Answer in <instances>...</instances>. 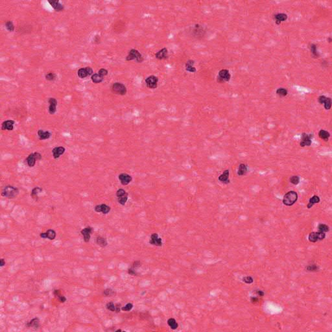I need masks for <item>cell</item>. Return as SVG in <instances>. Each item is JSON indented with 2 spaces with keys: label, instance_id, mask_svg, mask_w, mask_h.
Listing matches in <instances>:
<instances>
[{
  "label": "cell",
  "instance_id": "1",
  "mask_svg": "<svg viewBox=\"0 0 332 332\" xmlns=\"http://www.w3.org/2000/svg\"><path fill=\"white\" fill-rule=\"evenodd\" d=\"M298 193L294 191H289L283 196V203L287 206H291L296 203L298 200Z\"/></svg>",
  "mask_w": 332,
  "mask_h": 332
},
{
  "label": "cell",
  "instance_id": "2",
  "mask_svg": "<svg viewBox=\"0 0 332 332\" xmlns=\"http://www.w3.org/2000/svg\"><path fill=\"white\" fill-rule=\"evenodd\" d=\"M19 193V189L13 186H5L2 190L1 195L3 197H7L8 198H14Z\"/></svg>",
  "mask_w": 332,
  "mask_h": 332
},
{
  "label": "cell",
  "instance_id": "3",
  "mask_svg": "<svg viewBox=\"0 0 332 332\" xmlns=\"http://www.w3.org/2000/svg\"><path fill=\"white\" fill-rule=\"evenodd\" d=\"M133 60L136 61L138 62H141L143 61V58L141 54L138 50L132 49L129 52V55L127 56L126 61H131Z\"/></svg>",
  "mask_w": 332,
  "mask_h": 332
},
{
  "label": "cell",
  "instance_id": "4",
  "mask_svg": "<svg viewBox=\"0 0 332 332\" xmlns=\"http://www.w3.org/2000/svg\"><path fill=\"white\" fill-rule=\"evenodd\" d=\"M112 90L116 94L125 95L127 93V88L123 84L121 83H115L112 84Z\"/></svg>",
  "mask_w": 332,
  "mask_h": 332
},
{
  "label": "cell",
  "instance_id": "5",
  "mask_svg": "<svg viewBox=\"0 0 332 332\" xmlns=\"http://www.w3.org/2000/svg\"><path fill=\"white\" fill-rule=\"evenodd\" d=\"M42 158V155L40 154L39 152H34L31 153L27 158H26V161L27 166L30 167H33L35 166L36 162L37 160H40Z\"/></svg>",
  "mask_w": 332,
  "mask_h": 332
},
{
  "label": "cell",
  "instance_id": "6",
  "mask_svg": "<svg viewBox=\"0 0 332 332\" xmlns=\"http://www.w3.org/2000/svg\"><path fill=\"white\" fill-rule=\"evenodd\" d=\"M326 237V234L320 232H312L308 235V239L311 243L322 241Z\"/></svg>",
  "mask_w": 332,
  "mask_h": 332
},
{
  "label": "cell",
  "instance_id": "7",
  "mask_svg": "<svg viewBox=\"0 0 332 332\" xmlns=\"http://www.w3.org/2000/svg\"><path fill=\"white\" fill-rule=\"evenodd\" d=\"M129 195L125 190L123 189H119L116 192V197L118 198V203L122 206H124L128 200Z\"/></svg>",
  "mask_w": 332,
  "mask_h": 332
},
{
  "label": "cell",
  "instance_id": "8",
  "mask_svg": "<svg viewBox=\"0 0 332 332\" xmlns=\"http://www.w3.org/2000/svg\"><path fill=\"white\" fill-rule=\"evenodd\" d=\"M231 78V75L230 74L229 71L228 70L223 69L219 71V74L217 76V81L219 83L223 82H228Z\"/></svg>",
  "mask_w": 332,
  "mask_h": 332
},
{
  "label": "cell",
  "instance_id": "9",
  "mask_svg": "<svg viewBox=\"0 0 332 332\" xmlns=\"http://www.w3.org/2000/svg\"><path fill=\"white\" fill-rule=\"evenodd\" d=\"M158 82V78L155 75H151L147 77L145 79V83L147 87L150 89L157 88Z\"/></svg>",
  "mask_w": 332,
  "mask_h": 332
},
{
  "label": "cell",
  "instance_id": "10",
  "mask_svg": "<svg viewBox=\"0 0 332 332\" xmlns=\"http://www.w3.org/2000/svg\"><path fill=\"white\" fill-rule=\"evenodd\" d=\"M313 134H308L306 133H302L300 145L301 147L310 146L312 143V138H313Z\"/></svg>",
  "mask_w": 332,
  "mask_h": 332
},
{
  "label": "cell",
  "instance_id": "11",
  "mask_svg": "<svg viewBox=\"0 0 332 332\" xmlns=\"http://www.w3.org/2000/svg\"><path fill=\"white\" fill-rule=\"evenodd\" d=\"M318 101L320 104H324V109L326 110H330L331 107V99L330 97H327L325 95H320L318 98Z\"/></svg>",
  "mask_w": 332,
  "mask_h": 332
},
{
  "label": "cell",
  "instance_id": "12",
  "mask_svg": "<svg viewBox=\"0 0 332 332\" xmlns=\"http://www.w3.org/2000/svg\"><path fill=\"white\" fill-rule=\"evenodd\" d=\"M93 228L91 226H86V228H84L81 231V234L83 235L84 241L85 242L88 243L90 242L91 235H92V234L93 233Z\"/></svg>",
  "mask_w": 332,
  "mask_h": 332
},
{
  "label": "cell",
  "instance_id": "13",
  "mask_svg": "<svg viewBox=\"0 0 332 332\" xmlns=\"http://www.w3.org/2000/svg\"><path fill=\"white\" fill-rule=\"evenodd\" d=\"M93 74V70L90 67L83 68L78 71V76L81 79H84Z\"/></svg>",
  "mask_w": 332,
  "mask_h": 332
},
{
  "label": "cell",
  "instance_id": "14",
  "mask_svg": "<svg viewBox=\"0 0 332 332\" xmlns=\"http://www.w3.org/2000/svg\"><path fill=\"white\" fill-rule=\"evenodd\" d=\"M118 178L119 180H120L121 184L123 186L128 185V184L130 182H131L132 180V178L131 176L127 173H121L120 175H119Z\"/></svg>",
  "mask_w": 332,
  "mask_h": 332
},
{
  "label": "cell",
  "instance_id": "15",
  "mask_svg": "<svg viewBox=\"0 0 332 332\" xmlns=\"http://www.w3.org/2000/svg\"><path fill=\"white\" fill-rule=\"evenodd\" d=\"M149 243L151 245L157 246H161L162 245V240L160 237H159L158 234L157 233H154L151 235V238L149 240Z\"/></svg>",
  "mask_w": 332,
  "mask_h": 332
},
{
  "label": "cell",
  "instance_id": "16",
  "mask_svg": "<svg viewBox=\"0 0 332 332\" xmlns=\"http://www.w3.org/2000/svg\"><path fill=\"white\" fill-rule=\"evenodd\" d=\"M94 210L97 213H102V214H107L110 212L111 208H110V207L109 206L106 205V204H99V205L95 206Z\"/></svg>",
  "mask_w": 332,
  "mask_h": 332
},
{
  "label": "cell",
  "instance_id": "17",
  "mask_svg": "<svg viewBox=\"0 0 332 332\" xmlns=\"http://www.w3.org/2000/svg\"><path fill=\"white\" fill-rule=\"evenodd\" d=\"M48 103L49 104V113L50 114H54L56 111V106H57V101L54 97H51L48 100Z\"/></svg>",
  "mask_w": 332,
  "mask_h": 332
},
{
  "label": "cell",
  "instance_id": "18",
  "mask_svg": "<svg viewBox=\"0 0 332 332\" xmlns=\"http://www.w3.org/2000/svg\"><path fill=\"white\" fill-rule=\"evenodd\" d=\"M66 149L64 147H56L53 148L52 150V154L53 157L55 159H57L61 157L62 155H63L65 152Z\"/></svg>",
  "mask_w": 332,
  "mask_h": 332
},
{
  "label": "cell",
  "instance_id": "19",
  "mask_svg": "<svg viewBox=\"0 0 332 332\" xmlns=\"http://www.w3.org/2000/svg\"><path fill=\"white\" fill-rule=\"evenodd\" d=\"M40 236L42 238H47L50 240H53L56 237V232L53 230L50 229L48 230L46 232H42L40 234Z\"/></svg>",
  "mask_w": 332,
  "mask_h": 332
},
{
  "label": "cell",
  "instance_id": "20",
  "mask_svg": "<svg viewBox=\"0 0 332 332\" xmlns=\"http://www.w3.org/2000/svg\"><path fill=\"white\" fill-rule=\"evenodd\" d=\"M156 58L158 60H163L168 58V51L166 47L163 48L155 54Z\"/></svg>",
  "mask_w": 332,
  "mask_h": 332
},
{
  "label": "cell",
  "instance_id": "21",
  "mask_svg": "<svg viewBox=\"0 0 332 332\" xmlns=\"http://www.w3.org/2000/svg\"><path fill=\"white\" fill-rule=\"evenodd\" d=\"M15 122L13 120H6L3 122L1 125V129L3 130H13L14 129V125Z\"/></svg>",
  "mask_w": 332,
  "mask_h": 332
},
{
  "label": "cell",
  "instance_id": "22",
  "mask_svg": "<svg viewBox=\"0 0 332 332\" xmlns=\"http://www.w3.org/2000/svg\"><path fill=\"white\" fill-rule=\"evenodd\" d=\"M229 175H230L229 170L226 169L225 171L223 172V173H222L221 175H219V178H218V179H219V180L223 184H229L230 183Z\"/></svg>",
  "mask_w": 332,
  "mask_h": 332
},
{
  "label": "cell",
  "instance_id": "23",
  "mask_svg": "<svg viewBox=\"0 0 332 332\" xmlns=\"http://www.w3.org/2000/svg\"><path fill=\"white\" fill-rule=\"evenodd\" d=\"M48 3L52 5V7L56 11H62L64 9L63 5H62L58 0H52V1H48Z\"/></svg>",
  "mask_w": 332,
  "mask_h": 332
},
{
  "label": "cell",
  "instance_id": "24",
  "mask_svg": "<svg viewBox=\"0 0 332 332\" xmlns=\"http://www.w3.org/2000/svg\"><path fill=\"white\" fill-rule=\"evenodd\" d=\"M106 307L108 309V310L111 311L112 312H120L121 310V308H120V305L119 304H114L113 302H110L106 303Z\"/></svg>",
  "mask_w": 332,
  "mask_h": 332
},
{
  "label": "cell",
  "instance_id": "25",
  "mask_svg": "<svg viewBox=\"0 0 332 332\" xmlns=\"http://www.w3.org/2000/svg\"><path fill=\"white\" fill-rule=\"evenodd\" d=\"M40 325V320L38 318H35V319L30 320L26 324L27 328H31L34 329H37Z\"/></svg>",
  "mask_w": 332,
  "mask_h": 332
},
{
  "label": "cell",
  "instance_id": "26",
  "mask_svg": "<svg viewBox=\"0 0 332 332\" xmlns=\"http://www.w3.org/2000/svg\"><path fill=\"white\" fill-rule=\"evenodd\" d=\"M274 19H276V24L280 25L282 22L285 21L287 19V15L284 13H278L274 15Z\"/></svg>",
  "mask_w": 332,
  "mask_h": 332
},
{
  "label": "cell",
  "instance_id": "27",
  "mask_svg": "<svg viewBox=\"0 0 332 332\" xmlns=\"http://www.w3.org/2000/svg\"><path fill=\"white\" fill-rule=\"evenodd\" d=\"M51 135H52V134L49 131H47V130L45 131V130L40 129L38 131V136L40 140H47V139H49L51 137Z\"/></svg>",
  "mask_w": 332,
  "mask_h": 332
},
{
  "label": "cell",
  "instance_id": "28",
  "mask_svg": "<svg viewBox=\"0 0 332 332\" xmlns=\"http://www.w3.org/2000/svg\"><path fill=\"white\" fill-rule=\"evenodd\" d=\"M320 201V199L319 196H317V195H313V196L310 198V200H309V203L307 205V208L308 209L311 208L313 206L314 204L319 203Z\"/></svg>",
  "mask_w": 332,
  "mask_h": 332
},
{
  "label": "cell",
  "instance_id": "29",
  "mask_svg": "<svg viewBox=\"0 0 332 332\" xmlns=\"http://www.w3.org/2000/svg\"><path fill=\"white\" fill-rule=\"evenodd\" d=\"M248 167L245 164H241L238 167L237 175L239 176H244L247 173Z\"/></svg>",
  "mask_w": 332,
  "mask_h": 332
},
{
  "label": "cell",
  "instance_id": "30",
  "mask_svg": "<svg viewBox=\"0 0 332 332\" xmlns=\"http://www.w3.org/2000/svg\"><path fill=\"white\" fill-rule=\"evenodd\" d=\"M194 64H195V62L194 61H192V60H189L188 62H186V70L188 71L189 72H191V73H193L196 72V69H195V68L194 67Z\"/></svg>",
  "mask_w": 332,
  "mask_h": 332
},
{
  "label": "cell",
  "instance_id": "31",
  "mask_svg": "<svg viewBox=\"0 0 332 332\" xmlns=\"http://www.w3.org/2000/svg\"><path fill=\"white\" fill-rule=\"evenodd\" d=\"M42 188H40V187H35V188H33L32 191H31V195L33 199H35L36 200H38V194L40 193L42 191Z\"/></svg>",
  "mask_w": 332,
  "mask_h": 332
},
{
  "label": "cell",
  "instance_id": "32",
  "mask_svg": "<svg viewBox=\"0 0 332 332\" xmlns=\"http://www.w3.org/2000/svg\"><path fill=\"white\" fill-rule=\"evenodd\" d=\"M96 243L101 247H105L108 245V242L105 238L102 236H98L96 238Z\"/></svg>",
  "mask_w": 332,
  "mask_h": 332
},
{
  "label": "cell",
  "instance_id": "33",
  "mask_svg": "<svg viewBox=\"0 0 332 332\" xmlns=\"http://www.w3.org/2000/svg\"><path fill=\"white\" fill-rule=\"evenodd\" d=\"M167 324L171 328L172 330H176L178 327V324L176 321V320L173 318H170L167 320Z\"/></svg>",
  "mask_w": 332,
  "mask_h": 332
},
{
  "label": "cell",
  "instance_id": "34",
  "mask_svg": "<svg viewBox=\"0 0 332 332\" xmlns=\"http://www.w3.org/2000/svg\"><path fill=\"white\" fill-rule=\"evenodd\" d=\"M92 81L93 83H94L95 84H97V83H101L102 81H103V77H102L101 75H100L99 74V73H95V74H93L92 75Z\"/></svg>",
  "mask_w": 332,
  "mask_h": 332
},
{
  "label": "cell",
  "instance_id": "35",
  "mask_svg": "<svg viewBox=\"0 0 332 332\" xmlns=\"http://www.w3.org/2000/svg\"><path fill=\"white\" fill-rule=\"evenodd\" d=\"M319 137L325 141H328L329 138L330 137V134L328 131L324 130H320L319 132Z\"/></svg>",
  "mask_w": 332,
  "mask_h": 332
},
{
  "label": "cell",
  "instance_id": "36",
  "mask_svg": "<svg viewBox=\"0 0 332 332\" xmlns=\"http://www.w3.org/2000/svg\"><path fill=\"white\" fill-rule=\"evenodd\" d=\"M318 232H324V233H326V232H328L330 230V228H329V226L328 225H325V224H322L320 223L318 226Z\"/></svg>",
  "mask_w": 332,
  "mask_h": 332
},
{
  "label": "cell",
  "instance_id": "37",
  "mask_svg": "<svg viewBox=\"0 0 332 332\" xmlns=\"http://www.w3.org/2000/svg\"><path fill=\"white\" fill-rule=\"evenodd\" d=\"M287 90L285 89L284 88H280L276 90V94L279 95L280 97H285L287 95Z\"/></svg>",
  "mask_w": 332,
  "mask_h": 332
},
{
  "label": "cell",
  "instance_id": "38",
  "mask_svg": "<svg viewBox=\"0 0 332 332\" xmlns=\"http://www.w3.org/2000/svg\"><path fill=\"white\" fill-rule=\"evenodd\" d=\"M310 50L314 57L317 58L319 56V53H318L317 50V45L315 44H311L310 45Z\"/></svg>",
  "mask_w": 332,
  "mask_h": 332
},
{
  "label": "cell",
  "instance_id": "39",
  "mask_svg": "<svg viewBox=\"0 0 332 332\" xmlns=\"http://www.w3.org/2000/svg\"><path fill=\"white\" fill-rule=\"evenodd\" d=\"M290 182L294 185H298L300 182V178L299 176L294 175L290 178Z\"/></svg>",
  "mask_w": 332,
  "mask_h": 332
},
{
  "label": "cell",
  "instance_id": "40",
  "mask_svg": "<svg viewBox=\"0 0 332 332\" xmlns=\"http://www.w3.org/2000/svg\"><path fill=\"white\" fill-rule=\"evenodd\" d=\"M5 27H6L7 29L10 31V32H13L15 30V26H14V24L12 22L10 21H8L6 22V24H5Z\"/></svg>",
  "mask_w": 332,
  "mask_h": 332
},
{
  "label": "cell",
  "instance_id": "41",
  "mask_svg": "<svg viewBox=\"0 0 332 332\" xmlns=\"http://www.w3.org/2000/svg\"><path fill=\"white\" fill-rule=\"evenodd\" d=\"M56 76L55 73L50 72V73H48L47 74L45 75V79H46V80H47V81H53L56 79Z\"/></svg>",
  "mask_w": 332,
  "mask_h": 332
},
{
  "label": "cell",
  "instance_id": "42",
  "mask_svg": "<svg viewBox=\"0 0 332 332\" xmlns=\"http://www.w3.org/2000/svg\"><path fill=\"white\" fill-rule=\"evenodd\" d=\"M103 294L105 297H112V296H113V294H114V292H113V291L112 290V289L108 288V289H106L105 290L103 291Z\"/></svg>",
  "mask_w": 332,
  "mask_h": 332
},
{
  "label": "cell",
  "instance_id": "43",
  "mask_svg": "<svg viewBox=\"0 0 332 332\" xmlns=\"http://www.w3.org/2000/svg\"><path fill=\"white\" fill-rule=\"evenodd\" d=\"M133 308V304L132 303H128L127 304L121 308V310L123 311H129Z\"/></svg>",
  "mask_w": 332,
  "mask_h": 332
},
{
  "label": "cell",
  "instance_id": "44",
  "mask_svg": "<svg viewBox=\"0 0 332 332\" xmlns=\"http://www.w3.org/2000/svg\"><path fill=\"white\" fill-rule=\"evenodd\" d=\"M307 270L309 271H317L319 270V267L317 265L313 264V265H310L307 267Z\"/></svg>",
  "mask_w": 332,
  "mask_h": 332
},
{
  "label": "cell",
  "instance_id": "45",
  "mask_svg": "<svg viewBox=\"0 0 332 332\" xmlns=\"http://www.w3.org/2000/svg\"><path fill=\"white\" fill-rule=\"evenodd\" d=\"M243 281L246 283L251 284V283H253L254 280L251 276H245V277L243 278Z\"/></svg>",
  "mask_w": 332,
  "mask_h": 332
},
{
  "label": "cell",
  "instance_id": "46",
  "mask_svg": "<svg viewBox=\"0 0 332 332\" xmlns=\"http://www.w3.org/2000/svg\"><path fill=\"white\" fill-rule=\"evenodd\" d=\"M108 73H109V72H108V70H107L104 69V68H102V69H101L97 73H99V75H101L102 77H104V76H106V75L108 74Z\"/></svg>",
  "mask_w": 332,
  "mask_h": 332
},
{
  "label": "cell",
  "instance_id": "47",
  "mask_svg": "<svg viewBox=\"0 0 332 332\" xmlns=\"http://www.w3.org/2000/svg\"><path fill=\"white\" fill-rule=\"evenodd\" d=\"M141 263L140 262H139V261H136V262L133 263L132 267L134 269L138 268V267H141Z\"/></svg>",
  "mask_w": 332,
  "mask_h": 332
},
{
  "label": "cell",
  "instance_id": "48",
  "mask_svg": "<svg viewBox=\"0 0 332 332\" xmlns=\"http://www.w3.org/2000/svg\"><path fill=\"white\" fill-rule=\"evenodd\" d=\"M128 272H129V274H130V275H132V276H135V275L137 274V273H136V272L135 271V269H134L133 267L130 268L128 270Z\"/></svg>",
  "mask_w": 332,
  "mask_h": 332
},
{
  "label": "cell",
  "instance_id": "49",
  "mask_svg": "<svg viewBox=\"0 0 332 332\" xmlns=\"http://www.w3.org/2000/svg\"><path fill=\"white\" fill-rule=\"evenodd\" d=\"M58 299L59 300V302H61V303H64L66 301V298L62 294L61 295L60 297H58Z\"/></svg>",
  "mask_w": 332,
  "mask_h": 332
},
{
  "label": "cell",
  "instance_id": "50",
  "mask_svg": "<svg viewBox=\"0 0 332 332\" xmlns=\"http://www.w3.org/2000/svg\"><path fill=\"white\" fill-rule=\"evenodd\" d=\"M53 294H54V295H55V296L56 298L59 297H60L61 295V290H58V289H55V290L54 291Z\"/></svg>",
  "mask_w": 332,
  "mask_h": 332
},
{
  "label": "cell",
  "instance_id": "51",
  "mask_svg": "<svg viewBox=\"0 0 332 332\" xmlns=\"http://www.w3.org/2000/svg\"><path fill=\"white\" fill-rule=\"evenodd\" d=\"M251 301L252 303H256V302H258V301H259V299H258V297H251Z\"/></svg>",
  "mask_w": 332,
  "mask_h": 332
},
{
  "label": "cell",
  "instance_id": "52",
  "mask_svg": "<svg viewBox=\"0 0 332 332\" xmlns=\"http://www.w3.org/2000/svg\"><path fill=\"white\" fill-rule=\"evenodd\" d=\"M256 294L258 295V296L260 297H263L264 296V293L262 291H256Z\"/></svg>",
  "mask_w": 332,
  "mask_h": 332
},
{
  "label": "cell",
  "instance_id": "53",
  "mask_svg": "<svg viewBox=\"0 0 332 332\" xmlns=\"http://www.w3.org/2000/svg\"><path fill=\"white\" fill-rule=\"evenodd\" d=\"M5 265V262L4 261V259H1V261H0V266L1 267H3Z\"/></svg>",
  "mask_w": 332,
  "mask_h": 332
},
{
  "label": "cell",
  "instance_id": "54",
  "mask_svg": "<svg viewBox=\"0 0 332 332\" xmlns=\"http://www.w3.org/2000/svg\"><path fill=\"white\" fill-rule=\"evenodd\" d=\"M118 331H122V330H120V329H119V330H117L116 331V332H118Z\"/></svg>",
  "mask_w": 332,
  "mask_h": 332
},
{
  "label": "cell",
  "instance_id": "55",
  "mask_svg": "<svg viewBox=\"0 0 332 332\" xmlns=\"http://www.w3.org/2000/svg\"><path fill=\"white\" fill-rule=\"evenodd\" d=\"M328 39H329V42H331V38H329Z\"/></svg>",
  "mask_w": 332,
  "mask_h": 332
}]
</instances>
